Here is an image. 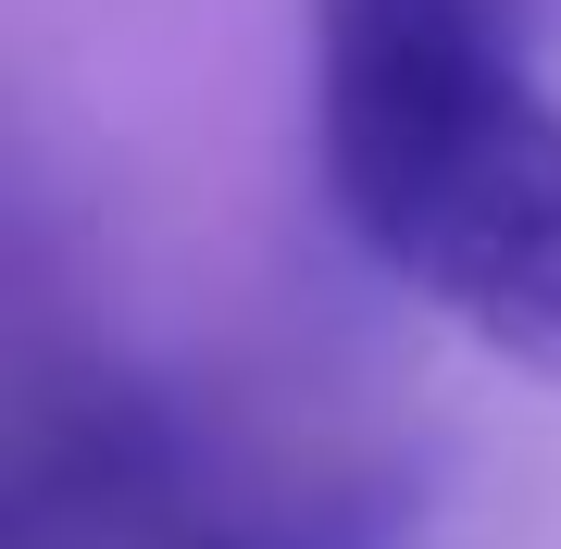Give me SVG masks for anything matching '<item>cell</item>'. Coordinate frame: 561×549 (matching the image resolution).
Segmentation results:
<instances>
[{
    "instance_id": "6da1fadb",
    "label": "cell",
    "mask_w": 561,
    "mask_h": 549,
    "mask_svg": "<svg viewBox=\"0 0 561 549\" xmlns=\"http://www.w3.org/2000/svg\"><path fill=\"white\" fill-rule=\"evenodd\" d=\"M312 163L437 325L561 387V76L549 0H300Z\"/></svg>"
},
{
    "instance_id": "7a4b0ae2",
    "label": "cell",
    "mask_w": 561,
    "mask_h": 549,
    "mask_svg": "<svg viewBox=\"0 0 561 549\" xmlns=\"http://www.w3.org/2000/svg\"><path fill=\"white\" fill-rule=\"evenodd\" d=\"M375 537H387V500H324L287 537H250V549H375Z\"/></svg>"
}]
</instances>
